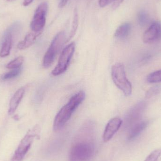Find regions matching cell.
Returning <instances> with one entry per match:
<instances>
[{"label": "cell", "mask_w": 161, "mask_h": 161, "mask_svg": "<svg viewBox=\"0 0 161 161\" xmlns=\"http://www.w3.org/2000/svg\"><path fill=\"white\" fill-rule=\"evenodd\" d=\"M94 125L91 121L84 124L78 134L80 140L74 144L69 153L71 161H88L93 156L95 146L90 140L94 130Z\"/></svg>", "instance_id": "obj_1"}, {"label": "cell", "mask_w": 161, "mask_h": 161, "mask_svg": "<svg viewBox=\"0 0 161 161\" xmlns=\"http://www.w3.org/2000/svg\"><path fill=\"white\" fill-rule=\"evenodd\" d=\"M85 93L79 92L73 96L69 102L63 106L57 114L53 123L55 131L60 130L71 117L73 113L85 98Z\"/></svg>", "instance_id": "obj_2"}, {"label": "cell", "mask_w": 161, "mask_h": 161, "mask_svg": "<svg viewBox=\"0 0 161 161\" xmlns=\"http://www.w3.org/2000/svg\"><path fill=\"white\" fill-rule=\"evenodd\" d=\"M113 81L126 96H129L132 92V85L127 78L124 65L121 63L114 65L111 69Z\"/></svg>", "instance_id": "obj_3"}, {"label": "cell", "mask_w": 161, "mask_h": 161, "mask_svg": "<svg viewBox=\"0 0 161 161\" xmlns=\"http://www.w3.org/2000/svg\"><path fill=\"white\" fill-rule=\"evenodd\" d=\"M40 132L39 126H34L23 138L11 159V161H22L30 149L34 140L38 138Z\"/></svg>", "instance_id": "obj_4"}, {"label": "cell", "mask_w": 161, "mask_h": 161, "mask_svg": "<svg viewBox=\"0 0 161 161\" xmlns=\"http://www.w3.org/2000/svg\"><path fill=\"white\" fill-rule=\"evenodd\" d=\"M66 34L64 31L57 34L44 55L42 60L43 68L48 69L51 67L62 46L66 43Z\"/></svg>", "instance_id": "obj_5"}, {"label": "cell", "mask_w": 161, "mask_h": 161, "mask_svg": "<svg viewBox=\"0 0 161 161\" xmlns=\"http://www.w3.org/2000/svg\"><path fill=\"white\" fill-rule=\"evenodd\" d=\"M75 51V43L72 42L62 51L58 63L52 71V75L56 76L64 73L69 67L70 62Z\"/></svg>", "instance_id": "obj_6"}, {"label": "cell", "mask_w": 161, "mask_h": 161, "mask_svg": "<svg viewBox=\"0 0 161 161\" xmlns=\"http://www.w3.org/2000/svg\"><path fill=\"white\" fill-rule=\"evenodd\" d=\"M48 8V4L46 2L41 3L37 8L30 24L33 32H42L46 24Z\"/></svg>", "instance_id": "obj_7"}, {"label": "cell", "mask_w": 161, "mask_h": 161, "mask_svg": "<svg viewBox=\"0 0 161 161\" xmlns=\"http://www.w3.org/2000/svg\"><path fill=\"white\" fill-rule=\"evenodd\" d=\"M146 106V103L145 101H141L133 106L128 111L125 117V129L128 130L132 126L141 121Z\"/></svg>", "instance_id": "obj_8"}, {"label": "cell", "mask_w": 161, "mask_h": 161, "mask_svg": "<svg viewBox=\"0 0 161 161\" xmlns=\"http://www.w3.org/2000/svg\"><path fill=\"white\" fill-rule=\"evenodd\" d=\"M161 40V23L155 21L144 33L143 41L146 43H157Z\"/></svg>", "instance_id": "obj_9"}, {"label": "cell", "mask_w": 161, "mask_h": 161, "mask_svg": "<svg viewBox=\"0 0 161 161\" xmlns=\"http://www.w3.org/2000/svg\"><path fill=\"white\" fill-rule=\"evenodd\" d=\"M122 124L123 121L118 117H115L111 119L107 124L103 133V138L104 142L109 141L119 130Z\"/></svg>", "instance_id": "obj_10"}, {"label": "cell", "mask_w": 161, "mask_h": 161, "mask_svg": "<svg viewBox=\"0 0 161 161\" xmlns=\"http://www.w3.org/2000/svg\"><path fill=\"white\" fill-rule=\"evenodd\" d=\"M13 36L10 31L8 30L5 34L2 47L0 50V57L1 58L8 56L10 53L12 47Z\"/></svg>", "instance_id": "obj_11"}, {"label": "cell", "mask_w": 161, "mask_h": 161, "mask_svg": "<svg viewBox=\"0 0 161 161\" xmlns=\"http://www.w3.org/2000/svg\"><path fill=\"white\" fill-rule=\"evenodd\" d=\"M25 92V90L24 88L22 87L19 89L14 94L9 102V109H8V114H13L16 111L20 102H21Z\"/></svg>", "instance_id": "obj_12"}, {"label": "cell", "mask_w": 161, "mask_h": 161, "mask_svg": "<svg viewBox=\"0 0 161 161\" xmlns=\"http://www.w3.org/2000/svg\"><path fill=\"white\" fill-rule=\"evenodd\" d=\"M148 122L147 121H142L137 123L128 130V139L129 141L137 138L147 126Z\"/></svg>", "instance_id": "obj_13"}, {"label": "cell", "mask_w": 161, "mask_h": 161, "mask_svg": "<svg viewBox=\"0 0 161 161\" xmlns=\"http://www.w3.org/2000/svg\"><path fill=\"white\" fill-rule=\"evenodd\" d=\"M42 33V32H35L33 31L27 34L24 40L20 42L18 44L17 47L18 49L22 50L29 48L35 43L37 38L41 35Z\"/></svg>", "instance_id": "obj_14"}, {"label": "cell", "mask_w": 161, "mask_h": 161, "mask_svg": "<svg viewBox=\"0 0 161 161\" xmlns=\"http://www.w3.org/2000/svg\"><path fill=\"white\" fill-rule=\"evenodd\" d=\"M131 29V24L129 23H125L117 28L114 33V36L119 39L126 38L130 34Z\"/></svg>", "instance_id": "obj_15"}, {"label": "cell", "mask_w": 161, "mask_h": 161, "mask_svg": "<svg viewBox=\"0 0 161 161\" xmlns=\"http://www.w3.org/2000/svg\"><path fill=\"white\" fill-rule=\"evenodd\" d=\"M78 25H79V15H78L77 8H75L74 11L73 19L72 23L70 32L69 37L67 39L66 43L69 42L75 36L77 28H78Z\"/></svg>", "instance_id": "obj_16"}, {"label": "cell", "mask_w": 161, "mask_h": 161, "mask_svg": "<svg viewBox=\"0 0 161 161\" xmlns=\"http://www.w3.org/2000/svg\"><path fill=\"white\" fill-rule=\"evenodd\" d=\"M147 82L150 83H159L161 82V69L150 73L147 76Z\"/></svg>", "instance_id": "obj_17"}, {"label": "cell", "mask_w": 161, "mask_h": 161, "mask_svg": "<svg viewBox=\"0 0 161 161\" xmlns=\"http://www.w3.org/2000/svg\"><path fill=\"white\" fill-rule=\"evenodd\" d=\"M23 62V57L22 56L19 57L8 63L7 65L6 68L9 69H19L22 65Z\"/></svg>", "instance_id": "obj_18"}, {"label": "cell", "mask_w": 161, "mask_h": 161, "mask_svg": "<svg viewBox=\"0 0 161 161\" xmlns=\"http://www.w3.org/2000/svg\"><path fill=\"white\" fill-rule=\"evenodd\" d=\"M138 21L140 25L142 26H145L149 22L148 15L145 11H140L138 14Z\"/></svg>", "instance_id": "obj_19"}, {"label": "cell", "mask_w": 161, "mask_h": 161, "mask_svg": "<svg viewBox=\"0 0 161 161\" xmlns=\"http://www.w3.org/2000/svg\"><path fill=\"white\" fill-rule=\"evenodd\" d=\"M20 72L21 69L20 68L12 69L10 71L4 74L2 76V79L4 80H6L15 78L18 76L20 74Z\"/></svg>", "instance_id": "obj_20"}, {"label": "cell", "mask_w": 161, "mask_h": 161, "mask_svg": "<svg viewBox=\"0 0 161 161\" xmlns=\"http://www.w3.org/2000/svg\"><path fill=\"white\" fill-rule=\"evenodd\" d=\"M161 156V148H159L153 151L144 161H158Z\"/></svg>", "instance_id": "obj_21"}, {"label": "cell", "mask_w": 161, "mask_h": 161, "mask_svg": "<svg viewBox=\"0 0 161 161\" xmlns=\"http://www.w3.org/2000/svg\"><path fill=\"white\" fill-rule=\"evenodd\" d=\"M160 88L159 86H155L153 88H151L147 92L146 94V98H148L156 95L160 91Z\"/></svg>", "instance_id": "obj_22"}, {"label": "cell", "mask_w": 161, "mask_h": 161, "mask_svg": "<svg viewBox=\"0 0 161 161\" xmlns=\"http://www.w3.org/2000/svg\"><path fill=\"white\" fill-rule=\"evenodd\" d=\"M114 1V0H98V4L101 7L104 8Z\"/></svg>", "instance_id": "obj_23"}, {"label": "cell", "mask_w": 161, "mask_h": 161, "mask_svg": "<svg viewBox=\"0 0 161 161\" xmlns=\"http://www.w3.org/2000/svg\"><path fill=\"white\" fill-rule=\"evenodd\" d=\"M69 0H60L59 4H58V7L59 8H62L64 7L67 5L69 2Z\"/></svg>", "instance_id": "obj_24"}, {"label": "cell", "mask_w": 161, "mask_h": 161, "mask_svg": "<svg viewBox=\"0 0 161 161\" xmlns=\"http://www.w3.org/2000/svg\"><path fill=\"white\" fill-rule=\"evenodd\" d=\"M33 1L34 0H24L23 5L24 6H28L33 2Z\"/></svg>", "instance_id": "obj_25"}, {"label": "cell", "mask_w": 161, "mask_h": 161, "mask_svg": "<svg viewBox=\"0 0 161 161\" xmlns=\"http://www.w3.org/2000/svg\"><path fill=\"white\" fill-rule=\"evenodd\" d=\"M6 1H8V2H12V1H15V0H6Z\"/></svg>", "instance_id": "obj_26"}]
</instances>
